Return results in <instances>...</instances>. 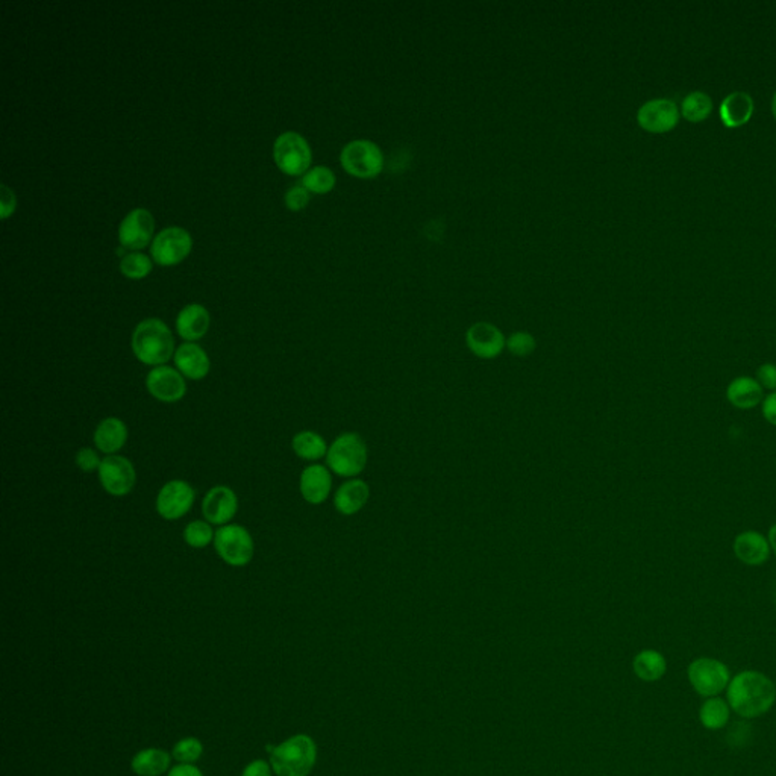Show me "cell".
<instances>
[{"instance_id":"1","label":"cell","mask_w":776,"mask_h":776,"mask_svg":"<svg viewBox=\"0 0 776 776\" xmlns=\"http://www.w3.org/2000/svg\"><path fill=\"white\" fill-rule=\"evenodd\" d=\"M726 700L742 719H758L776 704L775 682L762 672L742 671L731 678Z\"/></svg>"},{"instance_id":"2","label":"cell","mask_w":776,"mask_h":776,"mask_svg":"<svg viewBox=\"0 0 776 776\" xmlns=\"http://www.w3.org/2000/svg\"><path fill=\"white\" fill-rule=\"evenodd\" d=\"M132 352L143 365H166L176 352L172 331L159 319H146L132 334Z\"/></svg>"},{"instance_id":"3","label":"cell","mask_w":776,"mask_h":776,"mask_svg":"<svg viewBox=\"0 0 776 776\" xmlns=\"http://www.w3.org/2000/svg\"><path fill=\"white\" fill-rule=\"evenodd\" d=\"M317 758L316 743L299 734L272 751L270 764L278 776H308Z\"/></svg>"},{"instance_id":"4","label":"cell","mask_w":776,"mask_h":776,"mask_svg":"<svg viewBox=\"0 0 776 776\" xmlns=\"http://www.w3.org/2000/svg\"><path fill=\"white\" fill-rule=\"evenodd\" d=\"M367 460V445L356 432H345L337 437L326 454L328 469L341 478L358 476L365 469Z\"/></svg>"},{"instance_id":"5","label":"cell","mask_w":776,"mask_h":776,"mask_svg":"<svg viewBox=\"0 0 776 776\" xmlns=\"http://www.w3.org/2000/svg\"><path fill=\"white\" fill-rule=\"evenodd\" d=\"M731 678L733 676L728 666L724 662L709 656L696 658L687 667V680L693 690L705 699L726 691Z\"/></svg>"},{"instance_id":"6","label":"cell","mask_w":776,"mask_h":776,"mask_svg":"<svg viewBox=\"0 0 776 776\" xmlns=\"http://www.w3.org/2000/svg\"><path fill=\"white\" fill-rule=\"evenodd\" d=\"M214 547L221 560L232 567H245L255 555L254 538L245 527L237 523L217 529Z\"/></svg>"},{"instance_id":"7","label":"cell","mask_w":776,"mask_h":776,"mask_svg":"<svg viewBox=\"0 0 776 776\" xmlns=\"http://www.w3.org/2000/svg\"><path fill=\"white\" fill-rule=\"evenodd\" d=\"M340 161L346 172L360 179L376 177L383 168V150L370 140H354L346 144Z\"/></svg>"},{"instance_id":"8","label":"cell","mask_w":776,"mask_h":776,"mask_svg":"<svg viewBox=\"0 0 776 776\" xmlns=\"http://www.w3.org/2000/svg\"><path fill=\"white\" fill-rule=\"evenodd\" d=\"M275 161L279 170L290 176H299L311 166V149L307 140L297 132H285L275 141Z\"/></svg>"},{"instance_id":"9","label":"cell","mask_w":776,"mask_h":776,"mask_svg":"<svg viewBox=\"0 0 776 776\" xmlns=\"http://www.w3.org/2000/svg\"><path fill=\"white\" fill-rule=\"evenodd\" d=\"M102 487L115 498H123L134 490L137 472L132 463L122 456H106L97 470Z\"/></svg>"},{"instance_id":"10","label":"cell","mask_w":776,"mask_h":776,"mask_svg":"<svg viewBox=\"0 0 776 776\" xmlns=\"http://www.w3.org/2000/svg\"><path fill=\"white\" fill-rule=\"evenodd\" d=\"M196 492L183 480L168 481L157 496V511L164 520L175 522L192 510Z\"/></svg>"},{"instance_id":"11","label":"cell","mask_w":776,"mask_h":776,"mask_svg":"<svg viewBox=\"0 0 776 776\" xmlns=\"http://www.w3.org/2000/svg\"><path fill=\"white\" fill-rule=\"evenodd\" d=\"M192 235L183 228H167L155 237L150 254L159 266H175L192 252Z\"/></svg>"},{"instance_id":"12","label":"cell","mask_w":776,"mask_h":776,"mask_svg":"<svg viewBox=\"0 0 776 776\" xmlns=\"http://www.w3.org/2000/svg\"><path fill=\"white\" fill-rule=\"evenodd\" d=\"M146 387L152 398L159 402L175 403L187 393V383L183 374L170 365H158L146 376Z\"/></svg>"},{"instance_id":"13","label":"cell","mask_w":776,"mask_h":776,"mask_svg":"<svg viewBox=\"0 0 776 776\" xmlns=\"http://www.w3.org/2000/svg\"><path fill=\"white\" fill-rule=\"evenodd\" d=\"M637 122L647 132L663 134L678 125L680 108L672 99H652L638 108Z\"/></svg>"},{"instance_id":"14","label":"cell","mask_w":776,"mask_h":776,"mask_svg":"<svg viewBox=\"0 0 776 776\" xmlns=\"http://www.w3.org/2000/svg\"><path fill=\"white\" fill-rule=\"evenodd\" d=\"M465 343L470 352L481 360H494L507 347V338L498 326L489 321H478L465 332Z\"/></svg>"},{"instance_id":"15","label":"cell","mask_w":776,"mask_h":776,"mask_svg":"<svg viewBox=\"0 0 776 776\" xmlns=\"http://www.w3.org/2000/svg\"><path fill=\"white\" fill-rule=\"evenodd\" d=\"M239 511V498L234 490L226 485L212 487L202 501V514L206 522L217 527L230 525Z\"/></svg>"},{"instance_id":"16","label":"cell","mask_w":776,"mask_h":776,"mask_svg":"<svg viewBox=\"0 0 776 776\" xmlns=\"http://www.w3.org/2000/svg\"><path fill=\"white\" fill-rule=\"evenodd\" d=\"M155 221L148 210L137 208L123 219L119 228V241L126 249L140 250L150 243Z\"/></svg>"},{"instance_id":"17","label":"cell","mask_w":776,"mask_h":776,"mask_svg":"<svg viewBox=\"0 0 776 776\" xmlns=\"http://www.w3.org/2000/svg\"><path fill=\"white\" fill-rule=\"evenodd\" d=\"M299 490L311 505H320L329 498L332 490L331 470L321 465H308L301 474Z\"/></svg>"},{"instance_id":"18","label":"cell","mask_w":776,"mask_h":776,"mask_svg":"<svg viewBox=\"0 0 776 776\" xmlns=\"http://www.w3.org/2000/svg\"><path fill=\"white\" fill-rule=\"evenodd\" d=\"M175 365L183 374L184 378L192 381H201L210 374L212 363L205 350L196 343H184L175 352Z\"/></svg>"},{"instance_id":"19","label":"cell","mask_w":776,"mask_h":776,"mask_svg":"<svg viewBox=\"0 0 776 776\" xmlns=\"http://www.w3.org/2000/svg\"><path fill=\"white\" fill-rule=\"evenodd\" d=\"M771 543L757 531H744L735 537L734 554L743 564L762 565L771 556Z\"/></svg>"},{"instance_id":"20","label":"cell","mask_w":776,"mask_h":776,"mask_svg":"<svg viewBox=\"0 0 776 776\" xmlns=\"http://www.w3.org/2000/svg\"><path fill=\"white\" fill-rule=\"evenodd\" d=\"M128 427L126 423L117 417H106L99 425H97L93 441L97 447V451L106 456H114L117 452L123 449V446L128 441Z\"/></svg>"},{"instance_id":"21","label":"cell","mask_w":776,"mask_h":776,"mask_svg":"<svg viewBox=\"0 0 776 776\" xmlns=\"http://www.w3.org/2000/svg\"><path fill=\"white\" fill-rule=\"evenodd\" d=\"M369 498V484L365 481L352 478L337 490L334 494V507L343 516H354L365 509Z\"/></svg>"},{"instance_id":"22","label":"cell","mask_w":776,"mask_h":776,"mask_svg":"<svg viewBox=\"0 0 776 776\" xmlns=\"http://www.w3.org/2000/svg\"><path fill=\"white\" fill-rule=\"evenodd\" d=\"M210 329V312L199 303H192L179 312L176 331L187 343H194L205 337Z\"/></svg>"},{"instance_id":"23","label":"cell","mask_w":776,"mask_h":776,"mask_svg":"<svg viewBox=\"0 0 776 776\" xmlns=\"http://www.w3.org/2000/svg\"><path fill=\"white\" fill-rule=\"evenodd\" d=\"M720 121L726 128L746 125L753 114V99L749 93L734 92L720 104Z\"/></svg>"},{"instance_id":"24","label":"cell","mask_w":776,"mask_h":776,"mask_svg":"<svg viewBox=\"0 0 776 776\" xmlns=\"http://www.w3.org/2000/svg\"><path fill=\"white\" fill-rule=\"evenodd\" d=\"M726 398L738 410H753L762 402V387L755 378L738 376L729 383Z\"/></svg>"},{"instance_id":"25","label":"cell","mask_w":776,"mask_h":776,"mask_svg":"<svg viewBox=\"0 0 776 776\" xmlns=\"http://www.w3.org/2000/svg\"><path fill=\"white\" fill-rule=\"evenodd\" d=\"M633 669L638 680L645 681V682H656L666 675V656L655 649H645V651L638 652L634 658Z\"/></svg>"},{"instance_id":"26","label":"cell","mask_w":776,"mask_h":776,"mask_svg":"<svg viewBox=\"0 0 776 776\" xmlns=\"http://www.w3.org/2000/svg\"><path fill=\"white\" fill-rule=\"evenodd\" d=\"M731 707L728 700L720 696L707 698L699 708V722L708 731H720L728 725L731 719Z\"/></svg>"},{"instance_id":"27","label":"cell","mask_w":776,"mask_h":776,"mask_svg":"<svg viewBox=\"0 0 776 776\" xmlns=\"http://www.w3.org/2000/svg\"><path fill=\"white\" fill-rule=\"evenodd\" d=\"M170 766V755L163 749H144L132 760V771L139 776H159Z\"/></svg>"},{"instance_id":"28","label":"cell","mask_w":776,"mask_h":776,"mask_svg":"<svg viewBox=\"0 0 776 776\" xmlns=\"http://www.w3.org/2000/svg\"><path fill=\"white\" fill-rule=\"evenodd\" d=\"M292 447L299 458L307 461H317L328 454V445L325 438L314 431L297 432L293 437Z\"/></svg>"},{"instance_id":"29","label":"cell","mask_w":776,"mask_h":776,"mask_svg":"<svg viewBox=\"0 0 776 776\" xmlns=\"http://www.w3.org/2000/svg\"><path fill=\"white\" fill-rule=\"evenodd\" d=\"M713 111V101L704 92L689 93L681 104V113L691 123L704 122Z\"/></svg>"},{"instance_id":"30","label":"cell","mask_w":776,"mask_h":776,"mask_svg":"<svg viewBox=\"0 0 776 776\" xmlns=\"http://www.w3.org/2000/svg\"><path fill=\"white\" fill-rule=\"evenodd\" d=\"M302 185L307 188L308 192L325 194L336 187V175L331 168L319 166V167L311 168L310 172L303 175Z\"/></svg>"},{"instance_id":"31","label":"cell","mask_w":776,"mask_h":776,"mask_svg":"<svg viewBox=\"0 0 776 776\" xmlns=\"http://www.w3.org/2000/svg\"><path fill=\"white\" fill-rule=\"evenodd\" d=\"M214 537L216 532L212 531V523L206 520H194L188 523L184 529V540L188 546L194 549H203L208 545H212L214 543Z\"/></svg>"},{"instance_id":"32","label":"cell","mask_w":776,"mask_h":776,"mask_svg":"<svg viewBox=\"0 0 776 776\" xmlns=\"http://www.w3.org/2000/svg\"><path fill=\"white\" fill-rule=\"evenodd\" d=\"M122 274L130 279H143L152 272V263L146 255L131 252L122 258Z\"/></svg>"},{"instance_id":"33","label":"cell","mask_w":776,"mask_h":776,"mask_svg":"<svg viewBox=\"0 0 776 776\" xmlns=\"http://www.w3.org/2000/svg\"><path fill=\"white\" fill-rule=\"evenodd\" d=\"M203 746L197 738H184L173 748V757L183 764H192L201 758Z\"/></svg>"},{"instance_id":"34","label":"cell","mask_w":776,"mask_h":776,"mask_svg":"<svg viewBox=\"0 0 776 776\" xmlns=\"http://www.w3.org/2000/svg\"><path fill=\"white\" fill-rule=\"evenodd\" d=\"M536 347V338L529 332H514L507 338V349L519 358H527Z\"/></svg>"},{"instance_id":"35","label":"cell","mask_w":776,"mask_h":776,"mask_svg":"<svg viewBox=\"0 0 776 776\" xmlns=\"http://www.w3.org/2000/svg\"><path fill=\"white\" fill-rule=\"evenodd\" d=\"M102 460L92 447H82L77 454V465L82 472L92 474L101 467Z\"/></svg>"},{"instance_id":"36","label":"cell","mask_w":776,"mask_h":776,"mask_svg":"<svg viewBox=\"0 0 776 776\" xmlns=\"http://www.w3.org/2000/svg\"><path fill=\"white\" fill-rule=\"evenodd\" d=\"M308 202H310V192L303 187L302 184L290 188L285 194V203H287L288 210H292V212H301L308 205Z\"/></svg>"},{"instance_id":"37","label":"cell","mask_w":776,"mask_h":776,"mask_svg":"<svg viewBox=\"0 0 776 776\" xmlns=\"http://www.w3.org/2000/svg\"><path fill=\"white\" fill-rule=\"evenodd\" d=\"M758 383L762 385V390H776V365L771 363L760 365L757 370Z\"/></svg>"},{"instance_id":"38","label":"cell","mask_w":776,"mask_h":776,"mask_svg":"<svg viewBox=\"0 0 776 776\" xmlns=\"http://www.w3.org/2000/svg\"><path fill=\"white\" fill-rule=\"evenodd\" d=\"M15 210V196L11 188L6 187L5 184L2 185V219L6 221L8 217L14 212Z\"/></svg>"},{"instance_id":"39","label":"cell","mask_w":776,"mask_h":776,"mask_svg":"<svg viewBox=\"0 0 776 776\" xmlns=\"http://www.w3.org/2000/svg\"><path fill=\"white\" fill-rule=\"evenodd\" d=\"M762 416L767 422L776 427V392L762 399Z\"/></svg>"},{"instance_id":"40","label":"cell","mask_w":776,"mask_h":776,"mask_svg":"<svg viewBox=\"0 0 776 776\" xmlns=\"http://www.w3.org/2000/svg\"><path fill=\"white\" fill-rule=\"evenodd\" d=\"M243 776H272V771H270L267 762H263V760H255V762H250L249 766L246 767Z\"/></svg>"},{"instance_id":"41","label":"cell","mask_w":776,"mask_h":776,"mask_svg":"<svg viewBox=\"0 0 776 776\" xmlns=\"http://www.w3.org/2000/svg\"><path fill=\"white\" fill-rule=\"evenodd\" d=\"M168 776H203L197 767L192 764H177L173 767Z\"/></svg>"},{"instance_id":"42","label":"cell","mask_w":776,"mask_h":776,"mask_svg":"<svg viewBox=\"0 0 776 776\" xmlns=\"http://www.w3.org/2000/svg\"><path fill=\"white\" fill-rule=\"evenodd\" d=\"M769 543H771V549L773 551V554L776 555V525L771 528V531H769Z\"/></svg>"},{"instance_id":"43","label":"cell","mask_w":776,"mask_h":776,"mask_svg":"<svg viewBox=\"0 0 776 776\" xmlns=\"http://www.w3.org/2000/svg\"><path fill=\"white\" fill-rule=\"evenodd\" d=\"M771 113H773V117L776 119V93L773 95V99H771Z\"/></svg>"},{"instance_id":"44","label":"cell","mask_w":776,"mask_h":776,"mask_svg":"<svg viewBox=\"0 0 776 776\" xmlns=\"http://www.w3.org/2000/svg\"><path fill=\"white\" fill-rule=\"evenodd\" d=\"M775 604H776V600H775Z\"/></svg>"}]
</instances>
